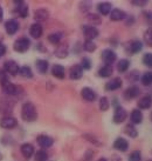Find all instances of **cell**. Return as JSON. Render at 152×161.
Segmentation results:
<instances>
[{"instance_id": "6da1fadb", "label": "cell", "mask_w": 152, "mask_h": 161, "mask_svg": "<svg viewBox=\"0 0 152 161\" xmlns=\"http://www.w3.org/2000/svg\"><path fill=\"white\" fill-rule=\"evenodd\" d=\"M21 118L26 122H33L38 119V111L34 103H32L31 101L23 103L21 107Z\"/></svg>"}, {"instance_id": "7a4b0ae2", "label": "cell", "mask_w": 152, "mask_h": 161, "mask_svg": "<svg viewBox=\"0 0 152 161\" xmlns=\"http://www.w3.org/2000/svg\"><path fill=\"white\" fill-rule=\"evenodd\" d=\"M29 47H31V41L27 38H20L14 42L13 45L14 51L18 52V53H25L29 49Z\"/></svg>"}, {"instance_id": "3957f363", "label": "cell", "mask_w": 152, "mask_h": 161, "mask_svg": "<svg viewBox=\"0 0 152 161\" xmlns=\"http://www.w3.org/2000/svg\"><path fill=\"white\" fill-rule=\"evenodd\" d=\"M128 118V113H126L125 108H123L122 106H117L115 108V112H114V116H112V121L119 125L122 122H124Z\"/></svg>"}, {"instance_id": "277c9868", "label": "cell", "mask_w": 152, "mask_h": 161, "mask_svg": "<svg viewBox=\"0 0 152 161\" xmlns=\"http://www.w3.org/2000/svg\"><path fill=\"white\" fill-rule=\"evenodd\" d=\"M101 57H102V60L104 61V64H105V65H110V66L117 60V54L115 53L111 48L104 49L102 52V55H101Z\"/></svg>"}, {"instance_id": "5b68a950", "label": "cell", "mask_w": 152, "mask_h": 161, "mask_svg": "<svg viewBox=\"0 0 152 161\" xmlns=\"http://www.w3.org/2000/svg\"><path fill=\"white\" fill-rule=\"evenodd\" d=\"M1 86H3L4 93L7 94V95H18V94H20V92H21V88H20L19 86L14 85V84L9 82V81L1 84Z\"/></svg>"}, {"instance_id": "8992f818", "label": "cell", "mask_w": 152, "mask_h": 161, "mask_svg": "<svg viewBox=\"0 0 152 161\" xmlns=\"http://www.w3.org/2000/svg\"><path fill=\"white\" fill-rule=\"evenodd\" d=\"M17 126H18V121L13 116L6 115L0 120V127L5 128V130H12Z\"/></svg>"}, {"instance_id": "52a82bcc", "label": "cell", "mask_w": 152, "mask_h": 161, "mask_svg": "<svg viewBox=\"0 0 152 161\" xmlns=\"http://www.w3.org/2000/svg\"><path fill=\"white\" fill-rule=\"evenodd\" d=\"M83 33H84L85 39L90 41L96 39L99 34V30L95 26H91V25H85V26H83Z\"/></svg>"}, {"instance_id": "ba28073f", "label": "cell", "mask_w": 152, "mask_h": 161, "mask_svg": "<svg viewBox=\"0 0 152 161\" xmlns=\"http://www.w3.org/2000/svg\"><path fill=\"white\" fill-rule=\"evenodd\" d=\"M4 71L7 73V74H11V75H17L20 71V67L19 65L14 60H7L5 61L4 64Z\"/></svg>"}, {"instance_id": "9c48e42d", "label": "cell", "mask_w": 152, "mask_h": 161, "mask_svg": "<svg viewBox=\"0 0 152 161\" xmlns=\"http://www.w3.org/2000/svg\"><path fill=\"white\" fill-rule=\"evenodd\" d=\"M81 97L84 99L85 101H89V103H93L97 99V94L93 88L90 87H83L81 90Z\"/></svg>"}, {"instance_id": "30bf717a", "label": "cell", "mask_w": 152, "mask_h": 161, "mask_svg": "<svg viewBox=\"0 0 152 161\" xmlns=\"http://www.w3.org/2000/svg\"><path fill=\"white\" fill-rule=\"evenodd\" d=\"M36 141L39 143V146L41 148H49L54 145V139L49 135L41 134L36 138Z\"/></svg>"}, {"instance_id": "8fae6325", "label": "cell", "mask_w": 152, "mask_h": 161, "mask_svg": "<svg viewBox=\"0 0 152 161\" xmlns=\"http://www.w3.org/2000/svg\"><path fill=\"white\" fill-rule=\"evenodd\" d=\"M123 85V81H122L121 78H114L111 80H109L105 84V91L108 92H112V91L119 90Z\"/></svg>"}, {"instance_id": "7c38bea8", "label": "cell", "mask_w": 152, "mask_h": 161, "mask_svg": "<svg viewBox=\"0 0 152 161\" xmlns=\"http://www.w3.org/2000/svg\"><path fill=\"white\" fill-rule=\"evenodd\" d=\"M140 94V90L137 86H130L125 90V92L123 93V97L126 99V100H131V99H136L137 97H139Z\"/></svg>"}, {"instance_id": "4fadbf2b", "label": "cell", "mask_w": 152, "mask_h": 161, "mask_svg": "<svg viewBox=\"0 0 152 161\" xmlns=\"http://www.w3.org/2000/svg\"><path fill=\"white\" fill-rule=\"evenodd\" d=\"M5 30H6V32L8 33L9 36H13V34H15L18 32L19 23L17 20H14V19H9L5 24Z\"/></svg>"}, {"instance_id": "5bb4252c", "label": "cell", "mask_w": 152, "mask_h": 161, "mask_svg": "<svg viewBox=\"0 0 152 161\" xmlns=\"http://www.w3.org/2000/svg\"><path fill=\"white\" fill-rule=\"evenodd\" d=\"M69 76L72 80H79L83 76V68L81 67V65H74L70 67L69 71Z\"/></svg>"}, {"instance_id": "9a60e30c", "label": "cell", "mask_w": 152, "mask_h": 161, "mask_svg": "<svg viewBox=\"0 0 152 161\" xmlns=\"http://www.w3.org/2000/svg\"><path fill=\"white\" fill-rule=\"evenodd\" d=\"M109 18L112 21H121V20H125L126 14L124 11H122L119 8H114L111 9V12L109 14Z\"/></svg>"}, {"instance_id": "2e32d148", "label": "cell", "mask_w": 152, "mask_h": 161, "mask_svg": "<svg viewBox=\"0 0 152 161\" xmlns=\"http://www.w3.org/2000/svg\"><path fill=\"white\" fill-rule=\"evenodd\" d=\"M42 33H43V28L41 26V24L36 23V24L31 25V27H29V36H31L32 38L39 39V38H41Z\"/></svg>"}, {"instance_id": "e0dca14e", "label": "cell", "mask_w": 152, "mask_h": 161, "mask_svg": "<svg viewBox=\"0 0 152 161\" xmlns=\"http://www.w3.org/2000/svg\"><path fill=\"white\" fill-rule=\"evenodd\" d=\"M114 148L119 151V152H126L129 148V142L124 138H117L114 142Z\"/></svg>"}, {"instance_id": "ac0fdd59", "label": "cell", "mask_w": 152, "mask_h": 161, "mask_svg": "<svg viewBox=\"0 0 152 161\" xmlns=\"http://www.w3.org/2000/svg\"><path fill=\"white\" fill-rule=\"evenodd\" d=\"M130 120L132 122V125H139L143 122V113L142 111H139L138 108L132 109L131 115H130Z\"/></svg>"}, {"instance_id": "d6986e66", "label": "cell", "mask_w": 152, "mask_h": 161, "mask_svg": "<svg viewBox=\"0 0 152 161\" xmlns=\"http://www.w3.org/2000/svg\"><path fill=\"white\" fill-rule=\"evenodd\" d=\"M68 54H69V48H68V45L66 44H60L58 45L56 49H55V55L60 59H64L68 57Z\"/></svg>"}, {"instance_id": "ffe728a7", "label": "cell", "mask_w": 152, "mask_h": 161, "mask_svg": "<svg viewBox=\"0 0 152 161\" xmlns=\"http://www.w3.org/2000/svg\"><path fill=\"white\" fill-rule=\"evenodd\" d=\"M20 152H21V154H23L26 159H29V158L34 154V147L28 142L23 143V145L20 146Z\"/></svg>"}, {"instance_id": "44dd1931", "label": "cell", "mask_w": 152, "mask_h": 161, "mask_svg": "<svg viewBox=\"0 0 152 161\" xmlns=\"http://www.w3.org/2000/svg\"><path fill=\"white\" fill-rule=\"evenodd\" d=\"M139 109H149L152 106V97L151 95H145L142 99H139L137 103Z\"/></svg>"}, {"instance_id": "7402d4cb", "label": "cell", "mask_w": 152, "mask_h": 161, "mask_svg": "<svg viewBox=\"0 0 152 161\" xmlns=\"http://www.w3.org/2000/svg\"><path fill=\"white\" fill-rule=\"evenodd\" d=\"M111 4L110 3H107V1H103V3H99L97 5V11L101 15H108L111 12Z\"/></svg>"}, {"instance_id": "603a6c76", "label": "cell", "mask_w": 152, "mask_h": 161, "mask_svg": "<svg viewBox=\"0 0 152 161\" xmlns=\"http://www.w3.org/2000/svg\"><path fill=\"white\" fill-rule=\"evenodd\" d=\"M48 18H49V12L45 8L36 9L34 12V19L38 20V21H45Z\"/></svg>"}, {"instance_id": "cb8c5ba5", "label": "cell", "mask_w": 152, "mask_h": 161, "mask_svg": "<svg viewBox=\"0 0 152 161\" xmlns=\"http://www.w3.org/2000/svg\"><path fill=\"white\" fill-rule=\"evenodd\" d=\"M52 74H53V76L58 78V79H63L64 75H66L64 67L61 66V65H54L53 68H52Z\"/></svg>"}, {"instance_id": "d4e9b609", "label": "cell", "mask_w": 152, "mask_h": 161, "mask_svg": "<svg viewBox=\"0 0 152 161\" xmlns=\"http://www.w3.org/2000/svg\"><path fill=\"white\" fill-rule=\"evenodd\" d=\"M35 66H36V69L40 72L41 74H45L46 72L48 71L49 64H48V61L45 60V59H39V60H36Z\"/></svg>"}, {"instance_id": "484cf974", "label": "cell", "mask_w": 152, "mask_h": 161, "mask_svg": "<svg viewBox=\"0 0 152 161\" xmlns=\"http://www.w3.org/2000/svg\"><path fill=\"white\" fill-rule=\"evenodd\" d=\"M112 72H114V68L110 65H103L102 67L99 69V75L101 78H109V76L112 75Z\"/></svg>"}, {"instance_id": "4316f807", "label": "cell", "mask_w": 152, "mask_h": 161, "mask_svg": "<svg viewBox=\"0 0 152 161\" xmlns=\"http://www.w3.org/2000/svg\"><path fill=\"white\" fill-rule=\"evenodd\" d=\"M14 4L17 5L18 7V13L20 17H23V18H26L27 15H28V6H27L23 1H15Z\"/></svg>"}, {"instance_id": "83f0119b", "label": "cell", "mask_w": 152, "mask_h": 161, "mask_svg": "<svg viewBox=\"0 0 152 161\" xmlns=\"http://www.w3.org/2000/svg\"><path fill=\"white\" fill-rule=\"evenodd\" d=\"M143 49V42L140 40H134L130 44V52L132 54L139 53Z\"/></svg>"}, {"instance_id": "f1b7e54d", "label": "cell", "mask_w": 152, "mask_h": 161, "mask_svg": "<svg viewBox=\"0 0 152 161\" xmlns=\"http://www.w3.org/2000/svg\"><path fill=\"white\" fill-rule=\"evenodd\" d=\"M130 67V61L128 59H121L117 64V71L119 73H125Z\"/></svg>"}, {"instance_id": "f546056e", "label": "cell", "mask_w": 152, "mask_h": 161, "mask_svg": "<svg viewBox=\"0 0 152 161\" xmlns=\"http://www.w3.org/2000/svg\"><path fill=\"white\" fill-rule=\"evenodd\" d=\"M62 39V33H60V32H55V33H50L49 36H48V41L54 44V45H58L60 44V41Z\"/></svg>"}, {"instance_id": "4dcf8cb0", "label": "cell", "mask_w": 152, "mask_h": 161, "mask_svg": "<svg viewBox=\"0 0 152 161\" xmlns=\"http://www.w3.org/2000/svg\"><path fill=\"white\" fill-rule=\"evenodd\" d=\"M19 74L23 76V78H27V79L33 78V71H32V68L29 66H23V67H20Z\"/></svg>"}, {"instance_id": "1f68e13d", "label": "cell", "mask_w": 152, "mask_h": 161, "mask_svg": "<svg viewBox=\"0 0 152 161\" xmlns=\"http://www.w3.org/2000/svg\"><path fill=\"white\" fill-rule=\"evenodd\" d=\"M109 108H110V101H109V99L107 97H102V98L99 99V109L102 112H107Z\"/></svg>"}, {"instance_id": "d6a6232c", "label": "cell", "mask_w": 152, "mask_h": 161, "mask_svg": "<svg viewBox=\"0 0 152 161\" xmlns=\"http://www.w3.org/2000/svg\"><path fill=\"white\" fill-rule=\"evenodd\" d=\"M140 80H142V84L144 86L152 85V72H145Z\"/></svg>"}, {"instance_id": "836d02e7", "label": "cell", "mask_w": 152, "mask_h": 161, "mask_svg": "<svg viewBox=\"0 0 152 161\" xmlns=\"http://www.w3.org/2000/svg\"><path fill=\"white\" fill-rule=\"evenodd\" d=\"M35 161H47L48 160V153L43 151V149H41V151H38L35 153V157H34Z\"/></svg>"}, {"instance_id": "e575fe53", "label": "cell", "mask_w": 152, "mask_h": 161, "mask_svg": "<svg viewBox=\"0 0 152 161\" xmlns=\"http://www.w3.org/2000/svg\"><path fill=\"white\" fill-rule=\"evenodd\" d=\"M125 133L129 135L130 138H132V139L137 138V135H138V132H137V130L134 128V126L130 125V124L125 127Z\"/></svg>"}, {"instance_id": "d590c367", "label": "cell", "mask_w": 152, "mask_h": 161, "mask_svg": "<svg viewBox=\"0 0 152 161\" xmlns=\"http://www.w3.org/2000/svg\"><path fill=\"white\" fill-rule=\"evenodd\" d=\"M83 49L87 51V52H94L96 51V44H95L94 41H90V40H85L83 42Z\"/></svg>"}, {"instance_id": "8d00e7d4", "label": "cell", "mask_w": 152, "mask_h": 161, "mask_svg": "<svg viewBox=\"0 0 152 161\" xmlns=\"http://www.w3.org/2000/svg\"><path fill=\"white\" fill-rule=\"evenodd\" d=\"M87 19L93 24L91 26H95V25H99V24L102 23V19H101V17H99L97 14H88Z\"/></svg>"}, {"instance_id": "74e56055", "label": "cell", "mask_w": 152, "mask_h": 161, "mask_svg": "<svg viewBox=\"0 0 152 161\" xmlns=\"http://www.w3.org/2000/svg\"><path fill=\"white\" fill-rule=\"evenodd\" d=\"M81 67L84 69H90L91 68V60H90L88 57H83L82 60H81Z\"/></svg>"}, {"instance_id": "f35d334b", "label": "cell", "mask_w": 152, "mask_h": 161, "mask_svg": "<svg viewBox=\"0 0 152 161\" xmlns=\"http://www.w3.org/2000/svg\"><path fill=\"white\" fill-rule=\"evenodd\" d=\"M144 41L149 46H152V28H149L148 31L144 33Z\"/></svg>"}, {"instance_id": "ab89813d", "label": "cell", "mask_w": 152, "mask_h": 161, "mask_svg": "<svg viewBox=\"0 0 152 161\" xmlns=\"http://www.w3.org/2000/svg\"><path fill=\"white\" fill-rule=\"evenodd\" d=\"M129 161H142V153L139 151H134L130 154Z\"/></svg>"}, {"instance_id": "60d3db41", "label": "cell", "mask_w": 152, "mask_h": 161, "mask_svg": "<svg viewBox=\"0 0 152 161\" xmlns=\"http://www.w3.org/2000/svg\"><path fill=\"white\" fill-rule=\"evenodd\" d=\"M143 64L148 67H152V53H145L143 57Z\"/></svg>"}, {"instance_id": "b9f144b4", "label": "cell", "mask_w": 152, "mask_h": 161, "mask_svg": "<svg viewBox=\"0 0 152 161\" xmlns=\"http://www.w3.org/2000/svg\"><path fill=\"white\" fill-rule=\"evenodd\" d=\"M128 80L132 81V82H134V81H137L139 79V74L137 71H134V72H130V74H128Z\"/></svg>"}, {"instance_id": "7bdbcfd3", "label": "cell", "mask_w": 152, "mask_h": 161, "mask_svg": "<svg viewBox=\"0 0 152 161\" xmlns=\"http://www.w3.org/2000/svg\"><path fill=\"white\" fill-rule=\"evenodd\" d=\"M131 4L134 5V6L144 7V6H146V4H148V1H146V0H139V1H131Z\"/></svg>"}, {"instance_id": "ee69618b", "label": "cell", "mask_w": 152, "mask_h": 161, "mask_svg": "<svg viewBox=\"0 0 152 161\" xmlns=\"http://www.w3.org/2000/svg\"><path fill=\"white\" fill-rule=\"evenodd\" d=\"M5 54H6V47H5V45L0 44V58L4 57Z\"/></svg>"}, {"instance_id": "f6af8a7d", "label": "cell", "mask_w": 152, "mask_h": 161, "mask_svg": "<svg viewBox=\"0 0 152 161\" xmlns=\"http://www.w3.org/2000/svg\"><path fill=\"white\" fill-rule=\"evenodd\" d=\"M3 19H4V9L0 6V23L3 21Z\"/></svg>"}, {"instance_id": "bcb514c9", "label": "cell", "mask_w": 152, "mask_h": 161, "mask_svg": "<svg viewBox=\"0 0 152 161\" xmlns=\"http://www.w3.org/2000/svg\"><path fill=\"white\" fill-rule=\"evenodd\" d=\"M144 14H145V15H148V17H146L148 19H150V20L152 19V12H144Z\"/></svg>"}, {"instance_id": "7dc6e473", "label": "cell", "mask_w": 152, "mask_h": 161, "mask_svg": "<svg viewBox=\"0 0 152 161\" xmlns=\"http://www.w3.org/2000/svg\"><path fill=\"white\" fill-rule=\"evenodd\" d=\"M99 161H108L105 158H101V159H99Z\"/></svg>"}, {"instance_id": "c3c4849f", "label": "cell", "mask_w": 152, "mask_h": 161, "mask_svg": "<svg viewBox=\"0 0 152 161\" xmlns=\"http://www.w3.org/2000/svg\"><path fill=\"white\" fill-rule=\"evenodd\" d=\"M150 120H151V122H152V112H151V114H150Z\"/></svg>"}, {"instance_id": "681fc988", "label": "cell", "mask_w": 152, "mask_h": 161, "mask_svg": "<svg viewBox=\"0 0 152 161\" xmlns=\"http://www.w3.org/2000/svg\"><path fill=\"white\" fill-rule=\"evenodd\" d=\"M148 161H152V160H148Z\"/></svg>"}]
</instances>
